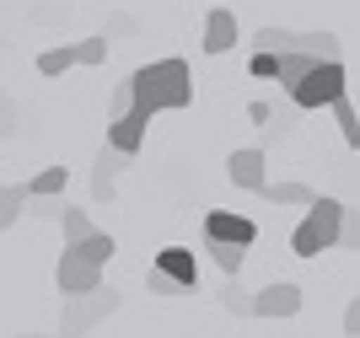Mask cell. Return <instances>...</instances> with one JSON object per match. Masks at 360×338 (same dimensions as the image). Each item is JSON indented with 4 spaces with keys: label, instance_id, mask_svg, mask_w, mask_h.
Wrapping results in <instances>:
<instances>
[{
    "label": "cell",
    "instance_id": "6da1fadb",
    "mask_svg": "<svg viewBox=\"0 0 360 338\" xmlns=\"http://www.w3.org/2000/svg\"><path fill=\"white\" fill-rule=\"evenodd\" d=\"M129 91H135V113H178V108L194 103V70L183 59H150L129 75Z\"/></svg>",
    "mask_w": 360,
    "mask_h": 338
},
{
    "label": "cell",
    "instance_id": "7a4b0ae2",
    "mask_svg": "<svg viewBox=\"0 0 360 338\" xmlns=\"http://www.w3.org/2000/svg\"><path fill=\"white\" fill-rule=\"evenodd\" d=\"M339 226H345V204L317 193L312 204H307V215H301V226L290 231V252L296 258H317V252L339 247Z\"/></svg>",
    "mask_w": 360,
    "mask_h": 338
},
{
    "label": "cell",
    "instance_id": "3957f363",
    "mask_svg": "<svg viewBox=\"0 0 360 338\" xmlns=\"http://www.w3.org/2000/svg\"><path fill=\"white\" fill-rule=\"evenodd\" d=\"M119 306H124V295L113 290V285L86 290V295H65V301H60V338H86L91 327L108 323Z\"/></svg>",
    "mask_w": 360,
    "mask_h": 338
},
{
    "label": "cell",
    "instance_id": "277c9868",
    "mask_svg": "<svg viewBox=\"0 0 360 338\" xmlns=\"http://www.w3.org/2000/svg\"><path fill=\"white\" fill-rule=\"evenodd\" d=\"M339 97H349L345 59H317L312 70H307V81L290 86V103H296V108H333Z\"/></svg>",
    "mask_w": 360,
    "mask_h": 338
},
{
    "label": "cell",
    "instance_id": "5b68a950",
    "mask_svg": "<svg viewBox=\"0 0 360 338\" xmlns=\"http://www.w3.org/2000/svg\"><path fill=\"white\" fill-rule=\"evenodd\" d=\"M54 285H60V295L103 290V264H91V258H81L75 247H65V252H60V264H54Z\"/></svg>",
    "mask_w": 360,
    "mask_h": 338
},
{
    "label": "cell",
    "instance_id": "8992f818",
    "mask_svg": "<svg viewBox=\"0 0 360 338\" xmlns=\"http://www.w3.org/2000/svg\"><path fill=\"white\" fill-rule=\"evenodd\" d=\"M205 242H237V247H253L258 242V221L242 215V209H210L205 215Z\"/></svg>",
    "mask_w": 360,
    "mask_h": 338
},
{
    "label": "cell",
    "instance_id": "52a82bcc",
    "mask_svg": "<svg viewBox=\"0 0 360 338\" xmlns=\"http://www.w3.org/2000/svg\"><path fill=\"white\" fill-rule=\"evenodd\" d=\"M296 311H301V285L274 280V285H264V290H253V317L285 323V317H296Z\"/></svg>",
    "mask_w": 360,
    "mask_h": 338
},
{
    "label": "cell",
    "instance_id": "ba28073f",
    "mask_svg": "<svg viewBox=\"0 0 360 338\" xmlns=\"http://www.w3.org/2000/svg\"><path fill=\"white\" fill-rule=\"evenodd\" d=\"M205 54H231V48L242 44V27H237V11L231 6H215L210 16H205Z\"/></svg>",
    "mask_w": 360,
    "mask_h": 338
},
{
    "label": "cell",
    "instance_id": "9c48e42d",
    "mask_svg": "<svg viewBox=\"0 0 360 338\" xmlns=\"http://www.w3.org/2000/svg\"><path fill=\"white\" fill-rule=\"evenodd\" d=\"M226 177H231L237 188L258 193L264 183H269V172H264V150H258V145H242V150H231V156H226Z\"/></svg>",
    "mask_w": 360,
    "mask_h": 338
},
{
    "label": "cell",
    "instance_id": "30bf717a",
    "mask_svg": "<svg viewBox=\"0 0 360 338\" xmlns=\"http://www.w3.org/2000/svg\"><path fill=\"white\" fill-rule=\"evenodd\" d=\"M150 268H162L167 280H172V285H183L188 295L199 290V258H194L188 247H162L156 258H150Z\"/></svg>",
    "mask_w": 360,
    "mask_h": 338
},
{
    "label": "cell",
    "instance_id": "8fae6325",
    "mask_svg": "<svg viewBox=\"0 0 360 338\" xmlns=\"http://www.w3.org/2000/svg\"><path fill=\"white\" fill-rule=\"evenodd\" d=\"M129 162H135V156H119L113 145H103V150H97V167H91V199H97V204L119 193V172H124Z\"/></svg>",
    "mask_w": 360,
    "mask_h": 338
},
{
    "label": "cell",
    "instance_id": "7c38bea8",
    "mask_svg": "<svg viewBox=\"0 0 360 338\" xmlns=\"http://www.w3.org/2000/svg\"><path fill=\"white\" fill-rule=\"evenodd\" d=\"M146 124H150L146 113H124V118H113V124H108V145L119 150V156H140V145H146Z\"/></svg>",
    "mask_w": 360,
    "mask_h": 338
},
{
    "label": "cell",
    "instance_id": "4fadbf2b",
    "mask_svg": "<svg viewBox=\"0 0 360 338\" xmlns=\"http://www.w3.org/2000/svg\"><path fill=\"white\" fill-rule=\"evenodd\" d=\"M290 48H301V54H312V59H345V48H339L333 32H290Z\"/></svg>",
    "mask_w": 360,
    "mask_h": 338
},
{
    "label": "cell",
    "instance_id": "5bb4252c",
    "mask_svg": "<svg viewBox=\"0 0 360 338\" xmlns=\"http://www.w3.org/2000/svg\"><path fill=\"white\" fill-rule=\"evenodd\" d=\"M27 215V183H0V231H11Z\"/></svg>",
    "mask_w": 360,
    "mask_h": 338
},
{
    "label": "cell",
    "instance_id": "9a60e30c",
    "mask_svg": "<svg viewBox=\"0 0 360 338\" xmlns=\"http://www.w3.org/2000/svg\"><path fill=\"white\" fill-rule=\"evenodd\" d=\"M65 183H70V167H44V172L27 183V199H60Z\"/></svg>",
    "mask_w": 360,
    "mask_h": 338
},
{
    "label": "cell",
    "instance_id": "2e32d148",
    "mask_svg": "<svg viewBox=\"0 0 360 338\" xmlns=\"http://www.w3.org/2000/svg\"><path fill=\"white\" fill-rule=\"evenodd\" d=\"M205 252H210V264L221 268L226 280H237V274H242V258H248V247H237V242H205Z\"/></svg>",
    "mask_w": 360,
    "mask_h": 338
},
{
    "label": "cell",
    "instance_id": "e0dca14e",
    "mask_svg": "<svg viewBox=\"0 0 360 338\" xmlns=\"http://www.w3.org/2000/svg\"><path fill=\"white\" fill-rule=\"evenodd\" d=\"M75 65H81L75 44H60V48H44V54H38V75H49V81L65 75V70H75Z\"/></svg>",
    "mask_w": 360,
    "mask_h": 338
},
{
    "label": "cell",
    "instance_id": "ac0fdd59",
    "mask_svg": "<svg viewBox=\"0 0 360 338\" xmlns=\"http://www.w3.org/2000/svg\"><path fill=\"white\" fill-rule=\"evenodd\" d=\"M312 65H317L312 54L290 48V54H280V70H274V81H285V91H290V86H301V81H307V70H312Z\"/></svg>",
    "mask_w": 360,
    "mask_h": 338
},
{
    "label": "cell",
    "instance_id": "d6986e66",
    "mask_svg": "<svg viewBox=\"0 0 360 338\" xmlns=\"http://www.w3.org/2000/svg\"><path fill=\"white\" fill-rule=\"evenodd\" d=\"M60 231H65V247H75V242H86L97 226H91V215L86 209H75V204H65L60 209Z\"/></svg>",
    "mask_w": 360,
    "mask_h": 338
},
{
    "label": "cell",
    "instance_id": "ffe728a7",
    "mask_svg": "<svg viewBox=\"0 0 360 338\" xmlns=\"http://www.w3.org/2000/svg\"><path fill=\"white\" fill-rule=\"evenodd\" d=\"M258 193H264L269 204H312V199H317V193L307 188V183H264Z\"/></svg>",
    "mask_w": 360,
    "mask_h": 338
},
{
    "label": "cell",
    "instance_id": "44dd1931",
    "mask_svg": "<svg viewBox=\"0 0 360 338\" xmlns=\"http://www.w3.org/2000/svg\"><path fill=\"white\" fill-rule=\"evenodd\" d=\"M328 113H333V124H339V134H345V145L360 150V113H355V103H349V97H339Z\"/></svg>",
    "mask_w": 360,
    "mask_h": 338
},
{
    "label": "cell",
    "instance_id": "7402d4cb",
    "mask_svg": "<svg viewBox=\"0 0 360 338\" xmlns=\"http://www.w3.org/2000/svg\"><path fill=\"white\" fill-rule=\"evenodd\" d=\"M248 44H253V54H290V32L285 27H258Z\"/></svg>",
    "mask_w": 360,
    "mask_h": 338
},
{
    "label": "cell",
    "instance_id": "603a6c76",
    "mask_svg": "<svg viewBox=\"0 0 360 338\" xmlns=\"http://www.w3.org/2000/svg\"><path fill=\"white\" fill-rule=\"evenodd\" d=\"M75 252H81V258H91V264H108V258L119 252V242H113L108 231H91L86 242H75Z\"/></svg>",
    "mask_w": 360,
    "mask_h": 338
},
{
    "label": "cell",
    "instance_id": "cb8c5ba5",
    "mask_svg": "<svg viewBox=\"0 0 360 338\" xmlns=\"http://www.w3.org/2000/svg\"><path fill=\"white\" fill-rule=\"evenodd\" d=\"M221 306L231 311V317H253V290H242L237 280H226L221 285Z\"/></svg>",
    "mask_w": 360,
    "mask_h": 338
},
{
    "label": "cell",
    "instance_id": "d4e9b609",
    "mask_svg": "<svg viewBox=\"0 0 360 338\" xmlns=\"http://www.w3.org/2000/svg\"><path fill=\"white\" fill-rule=\"evenodd\" d=\"M339 247L360 252V209H349V204H345V226H339Z\"/></svg>",
    "mask_w": 360,
    "mask_h": 338
},
{
    "label": "cell",
    "instance_id": "484cf974",
    "mask_svg": "<svg viewBox=\"0 0 360 338\" xmlns=\"http://www.w3.org/2000/svg\"><path fill=\"white\" fill-rule=\"evenodd\" d=\"M124 113H135V91H129V81H124V86H113V97H108V124H113V118H124Z\"/></svg>",
    "mask_w": 360,
    "mask_h": 338
},
{
    "label": "cell",
    "instance_id": "4316f807",
    "mask_svg": "<svg viewBox=\"0 0 360 338\" xmlns=\"http://www.w3.org/2000/svg\"><path fill=\"white\" fill-rule=\"evenodd\" d=\"M75 54H81V65H103V59H108V38H81Z\"/></svg>",
    "mask_w": 360,
    "mask_h": 338
},
{
    "label": "cell",
    "instance_id": "83f0119b",
    "mask_svg": "<svg viewBox=\"0 0 360 338\" xmlns=\"http://www.w3.org/2000/svg\"><path fill=\"white\" fill-rule=\"evenodd\" d=\"M146 285H150V295H167V301H172V295H188L183 285H172V280H167L162 268H146Z\"/></svg>",
    "mask_w": 360,
    "mask_h": 338
},
{
    "label": "cell",
    "instance_id": "f1b7e54d",
    "mask_svg": "<svg viewBox=\"0 0 360 338\" xmlns=\"http://www.w3.org/2000/svg\"><path fill=\"white\" fill-rule=\"evenodd\" d=\"M274 70H280V54H253L248 59V75H258V81H274Z\"/></svg>",
    "mask_w": 360,
    "mask_h": 338
},
{
    "label": "cell",
    "instance_id": "f546056e",
    "mask_svg": "<svg viewBox=\"0 0 360 338\" xmlns=\"http://www.w3.org/2000/svg\"><path fill=\"white\" fill-rule=\"evenodd\" d=\"M60 199H27V215H44V221H60Z\"/></svg>",
    "mask_w": 360,
    "mask_h": 338
},
{
    "label": "cell",
    "instance_id": "4dcf8cb0",
    "mask_svg": "<svg viewBox=\"0 0 360 338\" xmlns=\"http://www.w3.org/2000/svg\"><path fill=\"white\" fill-rule=\"evenodd\" d=\"M345 338H360V295H349L345 306Z\"/></svg>",
    "mask_w": 360,
    "mask_h": 338
},
{
    "label": "cell",
    "instance_id": "1f68e13d",
    "mask_svg": "<svg viewBox=\"0 0 360 338\" xmlns=\"http://www.w3.org/2000/svg\"><path fill=\"white\" fill-rule=\"evenodd\" d=\"M11 129H16V103L0 91V134H11Z\"/></svg>",
    "mask_w": 360,
    "mask_h": 338
},
{
    "label": "cell",
    "instance_id": "d6a6232c",
    "mask_svg": "<svg viewBox=\"0 0 360 338\" xmlns=\"http://www.w3.org/2000/svg\"><path fill=\"white\" fill-rule=\"evenodd\" d=\"M22 338H49V333H22Z\"/></svg>",
    "mask_w": 360,
    "mask_h": 338
}]
</instances>
